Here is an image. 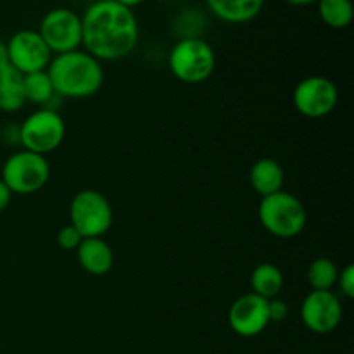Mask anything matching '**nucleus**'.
<instances>
[{
  "label": "nucleus",
  "mask_w": 354,
  "mask_h": 354,
  "mask_svg": "<svg viewBox=\"0 0 354 354\" xmlns=\"http://www.w3.org/2000/svg\"><path fill=\"white\" fill-rule=\"evenodd\" d=\"M138 35L133 10L114 0H95L82 16V45L97 61H120L130 55Z\"/></svg>",
  "instance_id": "nucleus-1"
},
{
  "label": "nucleus",
  "mask_w": 354,
  "mask_h": 354,
  "mask_svg": "<svg viewBox=\"0 0 354 354\" xmlns=\"http://www.w3.org/2000/svg\"><path fill=\"white\" fill-rule=\"evenodd\" d=\"M47 73L55 95L64 99H88L104 85V68L100 61L80 48L52 55Z\"/></svg>",
  "instance_id": "nucleus-2"
},
{
  "label": "nucleus",
  "mask_w": 354,
  "mask_h": 354,
  "mask_svg": "<svg viewBox=\"0 0 354 354\" xmlns=\"http://www.w3.org/2000/svg\"><path fill=\"white\" fill-rule=\"evenodd\" d=\"M258 218L270 235L279 239H294L303 234L308 214L304 204L287 190L261 197Z\"/></svg>",
  "instance_id": "nucleus-3"
},
{
  "label": "nucleus",
  "mask_w": 354,
  "mask_h": 354,
  "mask_svg": "<svg viewBox=\"0 0 354 354\" xmlns=\"http://www.w3.org/2000/svg\"><path fill=\"white\" fill-rule=\"evenodd\" d=\"M168 66L180 82L199 85L209 80L216 69V54L203 38L183 37L169 50Z\"/></svg>",
  "instance_id": "nucleus-4"
},
{
  "label": "nucleus",
  "mask_w": 354,
  "mask_h": 354,
  "mask_svg": "<svg viewBox=\"0 0 354 354\" xmlns=\"http://www.w3.org/2000/svg\"><path fill=\"white\" fill-rule=\"evenodd\" d=\"M113 206L99 190H80L69 204V225L83 239L104 237L113 225Z\"/></svg>",
  "instance_id": "nucleus-5"
},
{
  "label": "nucleus",
  "mask_w": 354,
  "mask_h": 354,
  "mask_svg": "<svg viewBox=\"0 0 354 354\" xmlns=\"http://www.w3.org/2000/svg\"><path fill=\"white\" fill-rule=\"evenodd\" d=\"M66 138L64 118L52 107L31 113L19 127V144L24 151L47 156L57 151Z\"/></svg>",
  "instance_id": "nucleus-6"
},
{
  "label": "nucleus",
  "mask_w": 354,
  "mask_h": 354,
  "mask_svg": "<svg viewBox=\"0 0 354 354\" xmlns=\"http://www.w3.org/2000/svg\"><path fill=\"white\" fill-rule=\"evenodd\" d=\"M50 165L47 158L30 151H17L6 159L2 166V182L17 196H30L47 185Z\"/></svg>",
  "instance_id": "nucleus-7"
},
{
  "label": "nucleus",
  "mask_w": 354,
  "mask_h": 354,
  "mask_svg": "<svg viewBox=\"0 0 354 354\" xmlns=\"http://www.w3.org/2000/svg\"><path fill=\"white\" fill-rule=\"evenodd\" d=\"M38 33L52 54H64L82 45V16L68 7H55L41 17Z\"/></svg>",
  "instance_id": "nucleus-8"
},
{
  "label": "nucleus",
  "mask_w": 354,
  "mask_h": 354,
  "mask_svg": "<svg viewBox=\"0 0 354 354\" xmlns=\"http://www.w3.org/2000/svg\"><path fill=\"white\" fill-rule=\"evenodd\" d=\"M294 107L304 118L320 120L328 116L339 102V90L327 76H308L292 92Z\"/></svg>",
  "instance_id": "nucleus-9"
},
{
  "label": "nucleus",
  "mask_w": 354,
  "mask_h": 354,
  "mask_svg": "<svg viewBox=\"0 0 354 354\" xmlns=\"http://www.w3.org/2000/svg\"><path fill=\"white\" fill-rule=\"evenodd\" d=\"M9 64L21 75L45 71L50 64L52 52L37 30H19L7 41Z\"/></svg>",
  "instance_id": "nucleus-10"
},
{
  "label": "nucleus",
  "mask_w": 354,
  "mask_h": 354,
  "mask_svg": "<svg viewBox=\"0 0 354 354\" xmlns=\"http://www.w3.org/2000/svg\"><path fill=\"white\" fill-rule=\"evenodd\" d=\"M301 320L313 334H330L342 322L341 301L332 290H311L301 304Z\"/></svg>",
  "instance_id": "nucleus-11"
},
{
  "label": "nucleus",
  "mask_w": 354,
  "mask_h": 354,
  "mask_svg": "<svg viewBox=\"0 0 354 354\" xmlns=\"http://www.w3.org/2000/svg\"><path fill=\"white\" fill-rule=\"evenodd\" d=\"M228 324L241 337H256L270 325L268 301L254 292L237 297L228 311Z\"/></svg>",
  "instance_id": "nucleus-12"
},
{
  "label": "nucleus",
  "mask_w": 354,
  "mask_h": 354,
  "mask_svg": "<svg viewBox=\"0 0 354 354\" xmlns=\"http://www.w3.org/2000/svg\"><path fill=\"white\" fill-rule=\"evenodd\" d=\"M78 265L90 275H106L114 265V252L102 237L83 239L76 248Z\"/></svg>",
  "instance_id": "nucleus-13"
},
{
  "label": "nucleus",
  "mask_w": 354,
  "mask_h": 354,
  "mask_svg": "<svg viewBox=\"0 0 354 354\" xmlns=\"http://www.w3.org/2000/svg\"><path fill=\"white\" fill-rule=\"evenodd\" d=\"M249 182H251L252 190L261 197L272 196V194L283 190L286 171H283L282 165L275 159L261 158L251 166Z\"/></svg>",
  "instance_id": "nucleus-14"
},
{
  "label": "nucleus",
  "mask_w": 354,
  "mask_h": 354,
  "mask_svg": "<svg viewBox=\"0 0 354 354\" xmlns=\"http://www.w3.org/2000/svg\"><path fill=\"white\" fill-rule=\"evenodd\" d=\"M213 16L228 24H242L256 19L265 0H206Z\"/></svg>",
  "instance_id": "nucleus-15"
},
{
  "label": "nucleus",
  "mask_w": 354,
  "mask_h": 354,
  "mask_svg": "<svg viewBox=\"0 0 354 354\" xmlns=\"http://www.w3.org/2000/svg\"><path fill=\"white\" fill-rule=\"evenodd\" d=\"M24 75L7 62L0 66V111L16 113L26 104L24 99Z\"/></svg>",
  "instance_id": "nucleus-16"
},
{
  "label": "nucleus",
  "mask_w": 354,
  "mask_h": 354,
  "mask_svg": "<svg viewBox=\"0 0 354 354\" xmlns=\"http://www.w3.org/2000/svg\"><path fill=\"white\" fill-rule=\"evenodd\" d=\"M283 273L272 263H261L251 273V292L270 301L280 296L283 289Z\"/></svg>",
  "instance_id": "nucleus-17"
},
{
  "label": "nucleus",
  "mask_w": 354,
  "mask_h": 354,
  "mask_svg": "<svg viewBox=\"0 0 354 354\" xmlns=\"http://www.w3.org/2000/svg\"><path fill=\"white\" fill-rule=\"evenodd\" d=\"M23 83H24V99H26V102L47 107L48 104H50V100L55 97L54 85H52L47 69H45V71H37V73H30V75H24Z\"/></svg>",
  "instance_id": "nucleus-18"
},
{
  "label": "nucleus",
  "mask_w": 354,
  "mask_h": 354,
  "mask_svg": "<svg viewBox=\"0 0 354 354\" xmlns=\"http://www.w3.org/2000/svg\"><path fill=\"white\" fill-rule=\"evenodd\" d=\"M318 14L327 26L342 30L349 26L354 16L351 0H318Z\"/></svg>",
  "instance_id": "nucleus-19"
},
{
  "label": "nucleus",
  "mask_w": 354,
  "mask_h": 354,
  "mask_svg": "<svg viewBox=\"0 0 354 354\" xmlns=\"http://www.w3.org/2000/svg\"><path fill=\"white\" fill-rule=\"evenodd\" d=\"M306 277L311 290H332L337 283L339 268L330 258H317L308 268Z\"/></svg>",
  "instance_id": "nucleus-20"
},
{
  "label": "nucleus",
  "mask_w": 354,
  "mask_h": 354,
  "mask_svg": "<svg viewBox=\"0 0 354 354\" xmlns=\"http://www.w3.org/2000/svg\"><path fill=\"white\" fill-rule=\"evenodd\" d=\"M82 241L83 237L71 225H66V227H62L57 232V245L61 249H64V251H76V248H78Z\"/></svg>",
  "instance_id": "nucleus-21"
},
{
  "label": "nucleus",
  "mask_w": 354,
  "mask_h": 354,
  "mask_svg": "<svg viewBox=\"0 0 354 354\" xmlns=\"http://www.w3.org/2000/svg\"><path fill=\"white\" fill-rule=\"evenodd\" d=\"M335 286H339V289H341V292L344 294V297L353 299L354 297V266L353 265H348L346 268H342L341 272H339L337 283H335Z\"/></svg>",
  "instance_id": "nucleus-22"
},
{
  "label": "nucleus",
  "mask_w": 354,
  "mask_h": 354,
  "mask_svg": "<svg viewBox=\"0 0 354 354\" xmlns=\"http://www.w3.org/2000/svg\"><path fill=\"white\" fill-rule=\"evenodd\" d=\"M268 317H270V324L272 322H283L287 317H289V306H287L286 301L279 299H270L268 301Z\"/></svg>",
  "instance_id": "nucleus-23"
},
{
  "label": "nucleus",
  "mask_w": 354,
  "mask_h": 354,
  "mask_svg": "<svg viewBox=\"0 0 354 354\" xmlns=\"http://www.w3.org/2000/svg\"><path fill=\"white\" fill-rule=\"evenodd\" d=\"M10 201H12V192L9 190V187L0 180V213L6 211L9 207Z\"/></svg>",
  "instance_id": "nucleus-24"
},
{
  "label": "nucleus",
  "mask_w": 354,
  "mask_h": 354,
  "mask_svg": "<svg viewBox=\"0 0 354 354\" xmlns=\"http://www.w3.org/2000/svg\"><path fill=\"white\" fill-rule=\"evenodd\" d=\"M9 62V54H7V44L0 41V66Z\"/></svg>",
  "instance_id": "nucleus-25"
},
{
  "label": "nucleus",
  "mask_w": 354,
  "mask_h": 354,
  "mask_svg": "<svg viewBox=\"0 0 354 354\" xmlns=\"http://www.w3.org/2000/svg\"><path fill=\"white\" fill-rule=\"evenodd\" d=\"M114 2L121 3V6H124V7H128V9L133 10V7L140 6V3L144 2V0H114Z\"/></svg>",
  "instance_id": "nucleus-26"
},
{
  "label": "nucleus",
  "mask_w": 354,
  "mask_h": 354,
  "mask_svg": "<svg viewBox=\"0 0 354 354\" xmlns=\"http://www.w3.org/2000/svg\"><path fill=\"white\" fill-rule=\"evenodd\" d=\"M286 2H289L290 6L304 7V6H311V3H317L318 0H286Z\"/></svg>",
  "instance_id": "nucleus-27"
}]
</instances>
